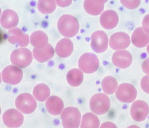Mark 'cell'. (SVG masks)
I'll use <instances>...</instances> for the list:
<instances>
[{"label": "cell", "mask_w": 149, "mask_h": 128, "mask_svg": "<svg viewBox=\"0 0 149 128\" xmlns=\"http://www.w3.org/2000/svg\"><path fill=\"white\" fill-rule=\"evenodd\" d=\"M59 32L66 37H73L79 31L80 25L74 16L64 15L59 18L58 22Z\"/></svg>", "instance_id": "obj_1"}, {"label": "cell", "mask_w": 149, "mask_h": 128, "mask_svg": "<svg viewBox=\"0 0 149 128\" xmlns=\"http://www.w3.org/2000/svg\"><path fill=\"white\" fill-rule=\"evenodd\" d=\"M81 118L80 112L75 107L66 108L61 114L62 125L65 128H79L81 123Z\"/></svg>", "instance_id": "obj_2"}, {"label": "cell", "mask_w": 149, "mask_h": 128, "mask_svg": "<svg viewBox=\"0 0 149 128\" xmlns=\"http://www.w3.org/2000/svg\"><path fill=\"white\" fill-rule=\"evenodd\" d=\"M110 99L103 93H97L91 98L90 107L92 112L97 115L106 113L110 108Z\"/></svg>", "instance_id": "obj_3"}, {"label": "cell", "mask_w": 149, "mask_h": 128, "mask_svg": "<svg viewBox=\"0 0 149 128\" xmlns=\"http://www.w3.org/2000/svg\"><path fill=\"white\" fill-rule=\"evenodd\" d=\"M32 60V52L28 48H18L11 53V63L18 67H27L31 64Z\"/></svg>", "instance_id": "obj_4"}, {"label": "cell", "mask_w": 149, "mask_h": 128, "mask_svg": "<svg viewBox=\"0 0 149 128\" xmlns=\"http://www.w3.org/2000/svg\"><path fill=\"white\" fill-rule=\"evenodd\" d=\"M78 65L79 68L84 73L91 74L98 69L100 62L95 54L86 53L80 57Z\"/></svg>", "instance_id": "obj_5"}, {"label": "cell", "mask_w": 149, "mask_h": 128, "mask_svg": "<svg viewBox=\"0 0 149 128\" xmlns=\"http://www.w3.org/2000/svg\"><path fill=\"white\" fill-rule=\"evenodd\" d=\"M15 104L17 109L22 113L29 114L33 112L37 108V102L31 94L22 93L16 98Z\"/></svg>", "instance_id": "obj_6"}, {"label": "cell", "mask_w": 149, "mask_h": 128, "mask_svg": "<svg viewBox=\"0 0 149 128\" xmlns=\"http://www.w3.org/2000/svg\"><path fill=\"white\" fill-rule=\"evenodd\" d=\"M116 96L119 101L130 103L135 100L137 96V91L132 84L125 83L118 87Z\"/></svg>", "instance_id": "obj_7"}, {"label": "cell", "mask_w": 149, "mask_h": 128, "mask_svg": "<svg viewBox=\"0 0 149 128\" xmlns=\"http://www.w3.org/2000/svg\"><path fill=\"white\" fill-rule=\"evenodd\" d=\"M23 75L21 69L15 65H11L3 69L1 76L3 82L11 85H17L21 82Z\"/></svg>", "instance_id": "obj_8"}, {"label": "cell", "mask_w": 149, "mask_h": 128, "mask_svg": "<svg viewBox=\"0 0 149 128\" xmlns=\"http://www.w3.org/2000/svg\"><path fill=\"white\" fill-rule=\"evenodd\" d=\"M91 46L96 53L105 52L108 46V38L106 33L102 31H97L91 35Z\"/></svg>", "instance_id": "obj_9"}, {"label": "cell", "mask_w": 149, "mask_h": 128, "mask_svg": "<svg viewBox=\"0 0 149 128\" xmlns=\"http://www.w3.org/2000/svg\"><path fill=\"white\" fill-rule=\"evenodd\" d=\"M24 117L21 112L11 109L6 110L3 115V121L8 128H18L23 123Z\"/></svg>", "instance_id": "obj_10"}, {"label": "cell", "mask_w": 149, "mask_h": 128, "mask_svg": "<svg viewBox=\"0 0 149 128\" xmlns=\"http://www.w3.org/2000/svg\"><path fill=\"white\" fill-rule=\"evenodd\" d=\"M148 104L143 101H134L130 109V114L132 118L136 122H142L149 115Z\"/></svg>", "instance_id": "obj_11"}, {"label": "cell", "mask_w": 149, "mask_h": 128, "mask_svg": "<svg viewBox=\"0 0 149 128\" xmlns=\"http://www.w3.org/2000/svg\"><path fill=\"white\" fill-rule=\"evenodd\" d=\"M130 38L127 33L119 32L113 34L109 40V46L114 50L128 48L130 44Z\"/></svg>", "instance_id": "obj_12"}, {"label": "cell", "mask_w": 149, "mask_h": 128, "mask_svg": "<svg viewBox=\"0 0 149 128\" xmlns=\"http://www.w3.org/2000/svg\"><path fill=\"white\" fill-rule=\"evenodd\" d=\"M29 36L19 28H14L8 33V41L12 44H18L20 47H26L29 43Z\"/></svg>", "instance_id": "obj_13"}, {"label": "cell", "mask_w": 149, "mask_h": 128, "mask_svg": "<svg viewBox=\"0 0 149 128\" xmlns=\"http://www.w3.org/2000/svg\"><path fill=\"white\" fill-rule=\"evenodd\" d=\"M133 57L130 52L125 50L116 51L112 56V62L113 64L121 69L129 67L132 63Z\"/></svg>", "instance_id": "obj_14"}, {"label": "cell", "mask_w": 149, "mask_h": 128, "mask_svg": "<svg viewBox=\"0 0 149 128\" xmlns=\"http://www.w3.org/2000/svg\"><path fill=\"white\" fill-rule=\"evenodd\" d=\"M100 20L102 27L107 30H112L117 26L119 22V17L116 11L109 10L103 12Z\"/></svg>", "instance_id": "obj_15"}, {"label": "cell", "mask_w": 149, "mask_h": 128, "mask_svg": "<svg viewBox=\"0 0 149 128\" xmlns=\"http://www.w3.org/2000/svg\"><path fill=\"white\" fill-rule=\"evenodd\" d=\"M19 22V18L15 11L6 10L1 17V25L5 29H11L16 27Z\"/></svg>", "instance_id": "obj_16"}, {"label": "cell", "mask_w": 149, "mask_h": 128, "mask_svg": "<svg viewBox=\"0 0 149 128\" xmlns=\"http://www.w3.org/2000/svg\"><path fill=\"white\" fill-rule=\"evenodd\" d=\"M74 45L69 38H63L56 44L55 52L57 55L63 58L69 57L73 52Z\"/></svg>", "instance_id": "obj_17"}, {"label": "cell", "mask_w": 149, "mask_h": 128, "mask_svg": "<svg viewBox=\"0 0 149 128\" xmlns=\"http://www.w3.org/2000/svg\"><path fill=\"white\" fill-rule=\"evenodd\" d=\"M55 51L50 44L43 48H34L33 49V54L38 62L44 63L52 58L54 56Z\"/></svg>", "instance_id": "obj_18"}, {"label": "cell", "mask_w": 149, "mask_h": 128, "mask_svg": "<svg viewBox=\"0 0 149 128\" xmlns=\"http://www.w3.org/2000/svg\"><path fill=\"white\" fill-rule=\"evenodd\" d=\"M132 42L136 47L144 48L149 43V34L144 31L143 27H139L134 31Z\"/></svg>", "instance_id": "obj_19"}, {"label": "cell", "mask_w": 149, "mask_h": 128, "mask_svg": "<svg viewBox=\"0 0 149 128\" xmlns=\"http://www.w3.org/2000/svg\"><path fill=\"white\" fill-rule=\"evenodd\" d=\"M46 107L50 114L58 115L61 113L64 109V102L59 96H50L46 101Z\"/></svg>", "instance_id": "obj_20"}, {"label": "cell", "mask_w": 149, "mask_h": 128, "mask_svg": "<svg viewBox=\"0 0 149 128\" xmlns=\"http://www.w3.org/2000/svg\"><path fill=\"white\" fill-rule=\"evenodd\" d=\"M107 1L104 0H86L84 2V8L90 15L97 16L103 11L104 4Z\"/></svg>", "instance_id": "obj_21"}, {"label": "cell", "mask_w": 149, "mask_h": 128, "mask_svg": "<svg viewBox=\"0 0 149 128\" xmlns=\"http://www.w3.org/2000/svg\"><path fill=\"white\" fill-rule=\"evenodd\" d=\"M48 42L47 35L42 31L33 32L30 37V43L35 48H44L48 45Z\"/></svg>", "instance_id": "obj_22"}, {"label": "cell", "mask_w": 149, "mask_h": 128, "mask_svg": "<svg viewBox=\"0 0 149 128\" xmlns=\"http://www.w3.org/2000/svg\"><path fill=\"white\" fill-rule=\"evenodd\" d=\"M66 79L71 86L74 87H78L81 84L84 80L83 73L79 69H72L68 72Z\"/></svg>", "instance_id": "obj_23"}, {"label": "cell", "mask_w": 149, "mask_h": 128, "mask_svg": "<svg viewBox=\"0 0 149 128\" xmlns=\"http://www.w3.org/2000/svg\"><path fill=\"white\" fill-rule=\"evenodd\" d=\"M50 91L48 85L45 84H39L36 85L33 91L34 98L39 101H46L50 96Z\"/></svg>", "instance_id": "obj_24"}, {"label": "cell", "mask_w": 149, "mask_h": 128, "mask_svg": "<svg viewBox=\"0 0 149 128\" xmlns=\"http://www.w3.org/2000/svg\"><path fill=\"white\" fill-rule=\"evenodd\" d=\"M100 120L96 115L92 113H87L83 115L80 127L81 128H98L100 127Z\"/></svg>", "instance_id": "obj_25"}, {"label": "cell", "mask_w": 149, "mask_h": 128, "mask_svg": "<svg viewBox=\"0 0 149 128\" xmlns=\"http://www.w3.org/2000/svg\"><path fill=\"white\" fill-rule=\"evenodd\" d=\"M102 87L103 91L107 94H112L117 90L118 82L113 77H105L102 82Z\"/></svg>", "instance_id": "obj_26"}, {"label": "cell", "mask_w": 149, "mask_h": 128, "mask_svg": "<svg viewBox=\"0 0 149 128\" xmlns=\"http://www.w3.org/2000/svg\"><path fill=\"white\" fill-rule=\"evenodd\" d=\"M37 7L39 11L42 14L52 13L56 9V2L53 0H40Z\"/></svg>", "instance_id": "obj_27"}, {"label": "cell", "mask_w": 149, "mask_h": 128, "mask_svg": "<svg viewBox=\"0 0 149 128\" xmlns=\"http://www.w3.org/2000/svg\"><path fill=\"white\" fill-rule=\"evenodd\" d=\"M121 4L129 9H135L140 4V1H120Z\"/></svg>", "instance_id": "obj_28"}, {"label": "cell", "mask_w": 149, "mask_h": 128, "mask_svg": "<svg viewBox=\"0 0 149 128\" xmlns=\"http://www.w3.org/2000/svg\"><path fill=\"white\" fill-rule=\"evenodd\" d=\"M141 87L146 93L149 94V75L144 76L141 80Z\"/></svg>", "instance_id": "obj_29"}, {"label": "cell", "mask_w": 149, "mask_h": 128, "mask_svg": "<svg viewBox=\"0 0 149 128\" xmlns=\"http://www.w3.org/2000/svg\"><path fill=\"white\" fill-rule=\"evenodd\" d=\"M142 25L144 31L149 34V15L144 17L142 22Z\"/></svg>", "instance_id": "obj_30"}, {"label": "cell", "mask_w": 149, "mask_h": 128, "mask_svg": "<svg viewBox=\"0 0 149 128\" xmlns=\"http://www.w3.org/2000/svg\"><path fill=\"white\" fill-rule=\"evenodd\" d=\"M142 69L145 73L149 75V58L143 62L142 64Z\"/></svg>", "instance_id": "obj_31"}, {"label": "cell", "mask_w": 149, "mask_h": 128, "mask_svg": "<svg viewBox=\"0 0 149 128\" xmlns=\"http://www.w3.org/2000/svg\"><path fill=\"white\" fill-rule=\"evenodd\" d=\"M56 3L60 7H68L72 3V1H56Z\"/></svg>", "instance_id": "obj_32"}, {"label": "cell", "mask_w": 149, "mask_h": 128, "mask_svg": "<svg viewBox=\"0 0 149 128\" xmlns=\"http://www.w3.org/2000/svg\"><path fill=\"white\" fill-rule=\"evenodd\" d=\"M101 128H117V127L112 122H106L102 124Z\"/></svg>", "instance_id": "obj_33"}, {"label": "cell", "mask_w": 149, "mask_h": 128, "mask_svg": "<svg viewBox=\"0 0 149 128\" xmlns=\"http://www.w3.org/2000/svg\"><path fill=\"white\" fill-rule=\"evenodd\" d=\"M146 49H147V51H148V53H149V45L148 46V47H147V48H146Z\"/></svg>", "instance_id": "obj_34"}]
</instances>
